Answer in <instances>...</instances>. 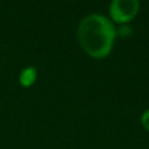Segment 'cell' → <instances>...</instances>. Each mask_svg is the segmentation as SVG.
Wrapping results in <instances>:
<instances>
[{"label": "cell", "mask_w": 149, "mask_h": 149, "mask_svg": "<svg viewBox=\"0 0 149 149\" xmlns=\"http://www.w3.org/2000/svg\"><path fill=\"white\" fill-rule=\"evenodd\" d=\"M116 30L113 21L103 15L93 13L84 17L77 28V39L89 56L103 59L114 47Z\"/></svg>", "instance_id": "cell-1"}, {"label": "cell", "mask_w": 149, "mask_h": 149, "mask_svg": "<svg viewBox=\"0 0 149 149\" xmlns=\"http://www.w3.org/2000/svg\"><path fill=\"white\" fill-rule=\"evenodd\" d=\"M140 10V0H111L109 13L111 21L116 24L131 22Z\"/></svg>", "instance_id": "cell-2"}, {"label": "cell", "mask_w": 149, "mask_h": 149, "mask_svg": "<svg viewBox=\"0 0 149 149\" xmlns=\"http://www.w3.org/2000/svg\"><path fill=\"white\" fill-rule=\"evenodd\" d=\"M37 80V70L34 67H28L20 74V84L24 88H29L36 82Z\"/></svg>", "instance_id": "cell-3"}, {"label": "cell", "mask_w": 149, "mask_h": 149, "mask_svg": "<svg viewBox=\"0 0 149 149\" xmlns=\"http://www.w3.org/2000/svg\"><path fill=\"white\" fill-rule=\"evenodd\" d=\"M140 122H141L143 127L149 132V109L145 110L144 113L141 114V118H140Z\"/></svg>", "instance_id": "cell-4"}]
</instances>
